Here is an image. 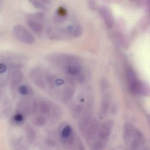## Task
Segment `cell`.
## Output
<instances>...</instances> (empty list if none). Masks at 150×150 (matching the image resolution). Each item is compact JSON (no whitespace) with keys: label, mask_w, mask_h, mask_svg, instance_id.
<instances>
[{"label":"cell","mask_w":150,"mask_h":150,"mask_svg":"<svg viewBox=\"0 0 150 150\" xmlns=\"http://www.w3.org/2000/svg\"><path fill=\"white\" fill-rule=\"evenodd\" d=\"M135 129L134 126L131 124L129 123L125 124L123 127V138L125 143H129L131 139L132 138Z\"/></svg>","instance_id":"obj_10"},{"label":"cell","mask_w":150,"mask_h":150,"mask_svg":"<svg viewBox=\"0 0 150 150\" xmlns=\"http://www.w3.org/2000/svg\"><path fill=\"white\" fill-rule=\"evenodd\" d=\"M25 134L28 142L33 143L36 138V132L30 125H28L25 127Z\"/></svg>","instance_id":"obj_15"},{"label":"cell","mask_w":150,"mask_h":150,"mask_svg":"<svg viewBox=\"0 0 150 150\" xmlns=\"http://www.w3.org/2000/svg\"><path fill=\"white\" fill-rule=\"evenodd\" d=\"M93 106L91 103H88L78 122V127L81 135L85 137L86 132L92 122Z\"/></svg>","instance_id":"obj_3"},{"label":"cell","mask_w":150,"mask_h":150,"mask_svg":"<svg viewBox=\"0 0 150 150\" xmlns=\"http://www.w3.org/2000/svg\"><path fill=\"white\" fill-rule=\"evenodd\" d=\"M48 62L60 68L66 77L73 81L83 83L86 79L85 69L79 57L65 53H53L47 56Z\"/></svg>","instance_id":"obj_1"},{"label":"cell","mask_w":150,"mask_h":150,"mask_svg":"<svg viewBox=\"0 0 150 150\" xmlns=\"http://www.w3.org/2000/svg\"><path fill=\"white\" fill-rule=\"evenodd\" d=\"M75 134L71 126L67 125L64 126L61 132V140L62 142L68 140Z\"/></svg>","instance_id":"obj_12"},{"label":"cell","mask_w":150,"mask_h":150,"mask_svg":"<svg viewBox=\"0 0 150 150\" xmlns=\"http://www.w3.org/2000/svg\"><path fill=\"white\" fill-rule=\"evenodd\" d=\"M18 91L23 96L28 95L31 93V90L28 86L26 85H21L18 87Z\"/></svg>","instance_id":"obj_20"},{"label":"cell","mask_w":150,"mask_h":150,"mask_svg":"<svg viewBox=\"0 0 150 150\" xmlns=\"http://www.w3.org/2000/svg\"><path fill=\"white\" fill-rule=\"evenodd\" d=\"M31 4L38 9L42 10H47L48 7L47 4L50 3L48 1H30Z\"/></svg>","instance_id":"obj_17"},{"label":"cell","mask_w":150,"mask_h":150,"mask_svg":"<svg viewBox=\"0 0 150 150\" xmlns=\"http://www.w3.org/2000/svg\"><path fill=\"white\" fill-rule=\"evenodd\" d=\"M46 118L43 116L40 115L35 117L33 120V123L36 126L40 127L46 124Z\"/></svg>","instance_id":"obj_19"},{"label":"cell","mask_w":150,"mask_h":150,"mask_svg":"<svg viewBox=\"0 0 150 150\" xmlns=\"http://www.w3.org/2000/svg\"><path fill=\"white\" fill-rule=\"evenodd\" d=\"M140 140L137 139L133 138L131 142L130 148L132 150H137L141 144H143Z\"/></svg>","instance_id":"obj_22"},{"label":"cell","mask_w":150,"mask_h":150,"mask_svg":"<svg viewBox=\"0 0 150 150\" xmlns=\"http://www.w3.org/2000/svg\"><path fill=\"white\" fill-rule=\"evenodd\" d=\"M13 33L16 39L23 43L32 45L35 43L34 36L21 24L16 25L13 28Z\"/></svg>","instance_id":"obj_2"},{"label":"cell","mask_w":150,"mask_h":150,"mask_svg":"<svg viewBox=\"0 0 150 150\" xmlns=\"http://www.w3.org/2000/svg\"><path fill=\"white\" fill-rule=\"evenodd\" d=\"M14 121L16 122L20 123L23 121V116L21 113H18L16 114L14 116Z\"/></svg>","instance_id":"obj_23"},{"label":"cell","mask_w":150,"mask_h":150,"mask_svg":"<svg viewBox=\"0 0 150 150\" xmlns=\"http://www.w3.org/2000/svg\"><path fill=\"white\" fill-rule=\"evenodd\" d=\"M109 97L108 96H103L101 103L100 113L102 116H105L108 114L109 108Z\"/></svg>","instance_id":"obj_13"},{"label":"cell","mask_w":150,"mask_h":150,"mask_svg":"<svg viewBox=\"0 0 150 150\" xmlns=\"http://www.w3.org/2000/svg\"><path fill=\"white\" fill-rule=\"evenodd\" d=\"M24 79V74L20 68L13 70L10 77V86L13 89L19 87Z\"/></svg>","instance_id":"obj_8"},{"label":"cell","mask_w":150,"mask_h":150,"mask_svg":"<svg viewBox=\"0 0 150 150\" xmlns=\"http://www.w3.org/2000/svg\"><path fill=\"white\" fill-rule=\"evenodd\" d=\"M72 82L68 85L62 92V100L64 103H67L71 100L75 93V87Z\"/></svg>","instance_id":"obj_9"},{"label":"cell","mask_w":150,"mask_h":150,"mask_svg":"<svg viewBox=\"0 0 150 150\" xmlns=\"http://www.w3.org/2000/svg\"><path fill=\"white\" fill-rule=\"evenodd\" d=\"M67 13V10L63 7H59L57 10V15L58 17H59V18H60L61 20L63 19V17L64 18Z\"/></svg>","instance_id":"obj_21"},{"label":"cell","mask_w":150,"mask_h":150,"mask_svg":"<svg viewBox=\"0 0 150 150\" xmlns=\"http://www.w3.org/2000/svg\"><path fill=\"white\" fill-rule=\"evenodd\" d=\"M44 18V15L42 13L31 14L28 16L26 23L30 29L35 33L39 34L43 29V20Z\"/></svg>","instance_id":"obj_4"},{"label":"cell","mask_w":150,"mask_h":150,"mask_svg":"<svg viewBox=\"0 0 150 150\" xmlns=\"http://www.w3.org/2000/svg\"><path fill=\"white\" fill-rule=\"evenodd\" d=\"M107 142L102 141L96 138V139L88 145L90 150H104Z\"/></svg>","instance_id":"obj_14"},{"label":"cell","mask_w":150,"mask_h":150,"mask_svg":"<svg viewBox=\"0 0 150 150\" xmlns=\"http://www.w3.org/2000/svg\"><path fill=\"white\" fill-rule=\"evenodd\" d=\"M70 150H86L83 143L79 138L76 137L71 145L69 146Z\"/></svg>","instance_id":"obj_18"},{"label":"cell","mask_w":150,"mask_h":150,"mask_svg":"<svg viewBox=\"0 0 150 150\" xmlns=\"http://www.w3.org/2000/svg\"><path fill=\"white\" fill-rule=\"evenodd\" d=\"M30 77L35 86L41 89L46 88L45 73L38 67H34L30 72Z\"/></svg>","instance_id":"obj_5"},{"label":"cell","mask_w":150,"mask_h":150,"mask_svg":"<svg viewBox=\"0 0 150 150\" xmlns=\"http://www.w3.org/2000/svg\"><path fill=\"white\" fill-rule=\"evenodd\" d=\"M84 110V106L81 104L74 105L71 110V115L74 118H79L81 116Z\"/></svg>","instance_id":"obj_16"},{"label":"cell","mask_w":150,"mask_h":150,"mask_svg":"<svg viewBox=\"0 0 150 150\" xmlns=\"http://www.w3.org/2000/svg\"><path fill=\"white\" fill-rule=\"evenodd\" d=\"M113 126V122L110 121H107L100 125L98 131L97 138L108 143Z\"/></svg>","instance_id":"obj_7"},{"label":"cell","mask_w":150,"mask_h":150,"mask_svg":"<svg viewBox=\"0 0 150 150\" xmlns=\"http://www.w3.org/2000/svg\"><path fill=\"white\" fill-rule=\"evenodd\" d=\"M100 126V122L97 119H94L91 122L84 137L88 145L96 139Z\"/></svg>","instance_id":"obj_6"},{"label":"cell","mask_w":150,"mask_h":150,"mask_svg":"<svg viewBox=\"0 0 150 150\" xmlns=\"http://www.w3.org/2000/svg\"><path fill=\"white\" fill-rule=\"evenodd\" d=\"M144 150H150V149H149V148H147V147H146L144 149Z\"/></svg>","instance_id":"obj_24"},{"label":"cell","mask_w":150,"mask_h":150,"mask_svg":"<svg viewBox=\"0 0 150 150\" xmlns=\"http://www.w3.org/2000/svg\"><path fill=\"white\" fill-rule=\"evenodd\" d=\"M54 106V105L50 101L43 100L39 103V109L42 115L50 116L51 115Z\"/></svg>","instance_id":"obj_11"}]
</instances>
